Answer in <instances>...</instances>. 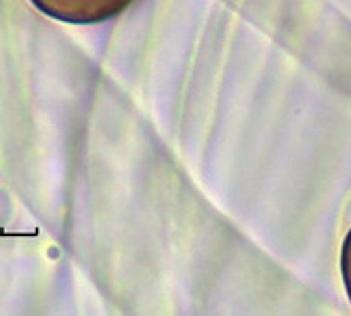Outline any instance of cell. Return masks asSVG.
Wrapping results in <instances>:
<instances>
[{
    "label": "cell",
    "instance_id": "6da1fadb",
    "mask_svg": "<svg viewBox=\"0 0 351 316\" xmlns=\"http://www.w3.org/2000/svg\"><path fill=\"white\" fill-rule=\"evenodd\" d=\"M29 3L51 19L88 25L122 15L135 0H29Z\"/></svg>",
    "mask_w": 351,
    "mask_h": 316
},
{
    "label": "cell",
    "instance_id": "7a4b0ae2",
    "mask_svg": "<svg viewBox=\"0 0 351 316\" xmlns=\"http://www.w3.org/2000/svg\"><path fill=\"white\" fill-rule=\"evenodd\" d=\"M341 272H343L347 295L351 300V230L347 232L345 242H343V251H341Z\"/></svg>",
    "mask_w": 351,
    "mask_h": 316
}]
</instances>
